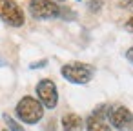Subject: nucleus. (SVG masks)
Returning a JSON list of instances; mask_svg holds the SVG:
<instances>
[{"label": "nucleus", "mask_w": 133, "mask_h": 131, "mask_svg": "<svg viewBox=\"0 0 133 131\" xmlns=\"http://www.w3.org/2000/svg\"><path fill=\"white\" fill-rule=\"evenodd\" d=\"M15 111H17V116H18L22 122H26V124H37V122H40L42 116H44V107H42V104H40L37 98H33V96H22V98L18 100Z\"/></svg>", "instance_id": "obj_1"}, {"label": "nucleus", "mask_w": 133, "mask_h": 131, "mask_svg": "<svg viewBox=\"0 0 133 131\" xmlns=\"http://www.w3.org/2000/svg\"><path fill=\"white\" fill-rule=\"evenodd\" d=\"M62 77L71 82V84H88L93 78V67L89 64L84 62H71V64H64L60 69Z\"/></svg>", "instance_id": "obj_2"}, {"label": "nucleus", "mask_w": 133, "mask_h": 131, "mask_svg": "<svg viewBox=\"0 0 133 131\" xmlns=\"http://www.w3.org/2000/svg\"><path fill=\"white\" fill-rule=\"evenodd\" d=\"M29 13L37 20H51L60 17V8L51 0H29Z\"/></svg>", "instance_id": "obj_3"}, {"label": "nucleus", "mask_w": 133, "mask_h": 131, "mask_svg": "<svg viewBox=\"0 0 133 131\" xmlns=\"http://www.w3.org/2000/svg\"><path fill=\"white\" fill-rule=\"evenodd\" d=\"M0 18L11 27L24 26V11L15 0H0Z\"/></svg>", "instance_id": "obj_4"}, {"label": "nucleus", "mask_w": 133, "mask_h": 131, "mask_svg": "<svg viewBox=\"0 0 133 131\" xmlns=\"http://www.w3.org/2000/svg\"><path fill=\"white\" fill-rule=\"evenodd\" d=\"M37 96H38V102L42 104V107L55 109L57 104H58V91H57L55 82L49 80V78L40 80L37 84Z\"/></svg>", "instance_id": "obj_5"}, {"label": "nucleus", "mask_w": 133, "mask_h": 131, "mask_svg": "<svg viewBox=\"0 0 133 131\" xmlns=\"http://www.w3.org/2000/svg\"><path fill=\"white\" fill-rule=\"evenodd\" d=\"M108 120L118 131H128L133 127V113L124 106H111L108 109Z\"/></svg>", "instance_id": "obj_6"}, {"label": "nucleus", "mask_w": 133, "mask_h": 131, "mask_svg": "<svg viewBox=\"0 0 133 131\" xmlns=\"http://www.w3.org/2000/svg\"><path fill=\"white\" fill-rule=\"evenodd\" d=\"M82 126H84V122L77 113H68L62 116V129L64 131H80Z\"/></svg>", "instance_id": "obj_7"}, {"label": "nucleus", "mask_w": 133, "mask_h": 131, "mask_svg": "<svg viewBox=\"0 0 133 131\" xmlns=\"http://www.w3.org/2000/svg\"><path fill=\"white\" fill-rule=\"evenodd\" d=\"M86 129L88 131H111L109 124L106 122V118L97 116V115H89L86 120Z\"/></svg>", "instance_id": "obj_8"}, {"label": "nucleus", "mask_w": 133, "mask_h": 131, "mask_svg": "<svg viewBox=\"0 0 133 131\" xmlns=\"http://www.w3.org/2000/svg\"><path fill=\"white\" fill-rule=\"evenodd\" d=\"M2 118L6 120V124H8V127H9V131H26V129H24V127H22L15 118H11L8 113H4V115H2Z\"/></svg>", "instance_id": "obj_9"}, {"label": "nucleus", "mask_w": 133, "mask_h": 131, "mask_svg": "<svg viewBox=\"0 0 133 131\" xmlns=\"http://www.w3.org/2000/svg\"><path fill=\"white\" fill-rule=\"evenodd\" d=\"M102 0H89L88 2V9L91 11V13H97V11H100V8H102Z\"/></svg>", "instance_id": "obj_10"}, {"label": "nucleus", "mask_w": 133, "mask_h": 131, "mask_svg": "<svg viewBox=\"0 0 133 131\" xmlns=\"http://www.w3.org/2000/svg\"><path fill=\"white\" fill-rule=\"evenodd\" d=\"M46 64H48V60H40V62H35V64H31L29 67H31V69H38V67H46Z\"/></svg>", "instance_id": "obj_11"}, {"label": "nucleus", "mask_w": 133, "mask_h": 131, "mask_svg": "<svg viewBox=\"0 0 133 131\" xmlns=\"http://www.w3.org/2000/svg\"><path fill=\"white\" fill-rule=\"evenodd\" d=\"M124 27H126V31H129V33H133V17L124 24Z\"/></svg>", "instance_id": "obj_12"}, {"label": "nucleus", "mask_w": 133, "mask_h": 131, "mask_svg": "<svg viewBox=\"0 0 133 131\" xmlns=\"http://www.w3.org/2000/svg\"><path fill=\"white\" fill-rule=\"evenodd\" d=\"M126 58H128V60L133 64V47H129V49L126 51Z\"/></svg>", "instance_id": "obj_13"}, {"label": "nucleus", "mask_w": 133, "mask_h": 131, "mask_svg": "<svg viewBox=\"0 0 133 131\" xmlns=\"http://www.w3.org/2000/svg\"><path fill=\"white\" fill-rule=\"evenodd\" d=\"M122 8H126V9H129V11H133V0H128L126 4H122Z\"/></svg>", "instance_id": "obj_14"}, {"label": "nucleus", "mask_w": 133, "mask_h": 131, "mask_svg": "<svg viewBox=\"0 0 133 131\" xmlns=\"http://www.w3.org/2000/svg\"><path fill=\"white\" fill-rule=\"evenodd\" d=\"M51 2H64V0H51Z\"/></svg>", "instance_id": "obj_15"}, {"label": "nucleus", "mask_w": 133, "mask_h": 131, "mask_svg": "<svg viewBox=\"0 0 133 131\" xmlns=\"http://www.w3.org/2000/svg\"><path fill=\"white\" fill-rule=\"evenodd\" d=\"M0 66H2V62H0Z\"/></svg>", "instance_id": "obj_16"}]
</instances>
